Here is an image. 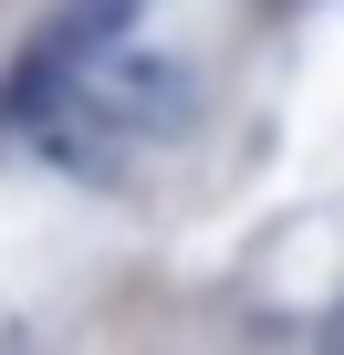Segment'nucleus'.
<instances>
[{
	"instance_id": "f03ea898",
	"label": "nucleus",
	"mask_w": 344,
	"mask_h": 355,
	"mask_svg": "<svg viewBox=\"0 0 344 355\" xmlns=\"http://www.w3.org/2000/svg\"><path fill=\"white\" fill-rule=\"evenodd\" d=\"M323 355H344V303H334V313H323Z\"/></svg>"
},
{
	"instance_id": "f257e3e1",
	"label": "nucleus",
	"mask_w": 344,
	"mask_h": 355,
	"mask_svg": "<svg viewBox=\"0 0 344 355\" xmlns=\"http://www.w3.org/2000/svg\"><path fill=\"white\" fill-rule=\"evenodd\" d=\"M84 73H94V105L115 115V136H125V125H178L188 94H199L178 53H105V63H84Z\"/></svg>"
}]
</instances>
